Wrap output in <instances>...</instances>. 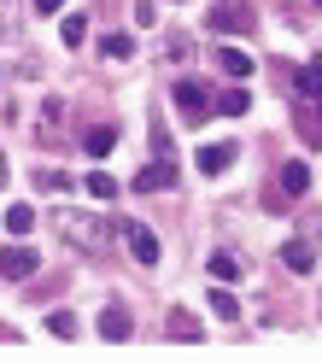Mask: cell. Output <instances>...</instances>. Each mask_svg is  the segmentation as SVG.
I'll return each instance as SVG.
<instances>
[{"label":"cell","instance_id":"cell-1","mask_svg":"<svg viewBox=\"0 0 322 363\" xmlns=\"http://www.w3.org/2000/svg\"><path fill=\"white\" fill-rule=\"evenodd\" d=\"M59 235L71 240L77 252L100 258V252H111V246L123 240V223H111V217H100V211H65V217H59Z\"/></svg>","mask_w":322,"mask_h":363},{"label":"cell","instance_id":"cell-2","mask_svg":"<svg viewBox=\"0 0 322 363\" xmlns=\"http://www.w3.org/2000/svg\"><path fill=\"white\" fill-rule=\"evenodd\" d=\"M217 35H246L258 30V12H252V0H211V18H205Z\"/></svg>","mask_w":322,"mask_h":363},{"label":"cell","instance_id":"cell-3","mask_svg":"<svg viewBox=\"0 0 322 363\" xmlns=\"http://www.w3.org/2000/svg\"><path fill=\"white\" fill-rule=\"evenodd\" d=\"M176 106H182V123H205V118H211V94H205L194 77L176 82Z\"/></svg>","mask_w":322,"mask_h":363},{"label":"cell","instance_id":"cell-4","mask_svg":"<svg viewBox=\"0 0 322 363\" xmlns=\"http://www.w3.org/2000/svg\"><path fill=\"white\" fill-rule=\"evenodd\" d=\"M123 240H129L135 264H158V258H165V246H158V235L147 229V223H123Z\"/></svg>","mask_w":322,"mask_h":363},{"label":"cell","instance_id":"cell-5","mask_svg":"<svg viewBox=\"0 0 322 363\" xmlns=\"http://www.w3.org/2000/svg\"><path fill=\"white\" fill-rule=\"evenodd\" d=\"M35 246H6V252H0V276H6V281H30L35 276Z\"/></svg>","mask_w":322,"mask_h":363},{"label":"cell","instance_id":"cell-6","mask_svg":"<svg viewBox=\"0 0 322 363\" xmlns=\"http://www.w3.org/2000/svg\"><path fill=\"white\" fill-rule=\"evenodd\" d=\"M165 188H176V158H152V164L135 176V194H165Z\"/></svg>","mask_w":322,"mask_h":363},{"label":"cell","instance_id":"cell-7","mask_svg":"<svg viewBox=\"0 0 322 363\" xmlns=\"http://www.w3.org/2000/svg\"><path fill=\"white\" fill-rule=\"evenodd\" d=\"M165 334H170V340H182V346H199V340H205L199 316H194V311H182V305H170V316H165Z\"/></svg>","mask_w":322,"mask_h":363},{"label":"cell","instance_id":"cell-8","mask_svg":"<svg viewBox=\"0 0 322 363\" xmlns=\"http://www.w3.org/2000/svg\"><path fill=\"white\" fill-rule=\"evenodd\" d=\"M235 158H240V147H235V141H217V147H199V158H194V164H199L205 176H223L228 164H235Z\"/></svg>","mask_w":322,"mask_h":363},{"label":"cell","instance_id":"cell-9","mask_svg":"<svg viewBox=\"0 0 322 363\" xmlns=\"http://www.w3.org/2000/svg\"><path fill=\"white\" fill-rule=\"evenodd\" d=\"M293 129H299V141L322 147V106H316V100H299V111H293Z\"/></svg>","mask_w":322,"mask_h":363},{"label":"cell","instance_id":"cell-10","mask_svg":"<svg viewBox=\"0 0 322 363\" xmlns=\"http://www.w3.org/2000/svg\"><path fill=\"white\" fill-rule=\"evenodd\" d=\"M129 334H135V316H129L123 305H106V311H100V340L118 346V340H129Z\"/></svg>","mask_w":322,"mask_h":363},{"label":"cell","instance_id":"cell-11","mask_svg":"<svg viewBox=\"0 0 322 363\" xmlns=\"http://www.w3.org/2000/svg\"><path fill=\"white\" fill-rule=\"evenodd\" d=\"M275 182H282V194H287V199H305V194H311V164H299V158H287Z\"/></svg>","mask_w":322,"mask_h":363},{"label":"cell","instance_id":"cell-12","mask_svg":"<svg viewBox=\"0 0 322 363\" xmlns=\"http://www.w3.org/2000/svg\"><path fill=\"white\" fill-rule=\"evenodd\" d=\"M293 88H299V100H316V106H322V53L293 77Z\"/></svg>","mask_w":322,"mask_h":363},{"label":"cell","instance_id":"cell-13","mask_svg":"<svg viewBox=\"0 0 322 363\" xmlns=\"http://www.w3.org/2000/svg\"><path fill=\"white\" fill-rule=\"evenodd\" d=\"M211 311H217V323H240V299L228 293V281H211Z\"/></svg>","mask_w":322,"mask_h":363},{"label":"cell","instance_id":"cell-14","mask_svg":"<svg viewBox=\"0 0 322 363\" xmlns=\"http://www.w3.org/2000/svg\"><path fill=\"white\" fill-rule=\"evenodd\" d=\"M82 147H88V158H106L111 147H118V129H111V123H94V129L82 135Z\"/></svg>","mask_w":322,"mask_h":363},{"label":"cell","instance_id":"cell-15","mask_svg":"<svg viewBox=\"0 0 322 363\" xmlns=\"http://www.w3.org/2000/svg\"><path fill=\"white\" fill-rule=\"evenodd\" d=\"M205 269H211V281H240V258L235 252H211V258H205Z\"/></svg>","mask_w":322,"mask_h":363},{"label":"cell","instance_id":"cell-16","mask_svg":"<svg viewBox=\"0 0 322 363\" xmlns=\"http://www.w3.org/2000/svg\"><path fill=\"white\" fill-rule=\"evenodd\" d=\"M217 71L235 77V82H246V77H252V59H246L240 48H223V53H217Z\"/></svg>","mask_w":322,"mask_h":363},{"label":"cell","instance_id":"cell-17","mask_svg":"<svg viewBox=\"0 0 322 363\" xmlns=\"http://www.w3.org/2000/svg\"><path fill=\"white\" fill-rule=\"evenodd\" d=\"M282 264L293 269V276H311V264H316V258H311V246H305V240H287V246H282Z\"/></svg>","mask_w":322,"mask_h":363},{"label":"cell","instance_id":"cell-18","mask_svg":"<svg viewBox=\"0 0 322 363\" xmlns=\"http://www.w3.org/2000/svg\"><path fill=\"white\" fill-rule=\"evenodd\" d=\"M82 188L94 194V199H118V176H111V170H88V182H82Z\"/></svg>","mask_w":322,"mask_h":363},{"label":"cell","instance_id":"cell-19","mask_svg":"<svg viewBox=\"0 0 322 363\" xmlns=\"http://www.w3.org/2000/svg\"><path fill=\"white\" fill-rule=\"evenodd\" d=\"M59 118H65V106H59V100L41 106V141H59V135H65V123H59Z\"/></svg>","mask_w":322,"mask_h":363},{"label":"cell","instance_id":"cell-20","mask_svg":"<svg viewBox=\"0 0 322 363\" xmlns=\"http://www.w3.org/2000/svg\"><path fill=\"white\" fill-rule=\"evenodd\" d=\"M59 41H65V48H82V41H88V18H82V12H71V18L59 24Z\"/></svg>","mask_w":322,"mask_h":363},{"label":"cell","instance_id":"cell-21","mask_svg":"<svg viewBox=\"0 0 322 363\" xmlns=\"http://www.w3.org/2000/svg\"><path fill=\"white\" fill-rule=\"evenodd\" d=\"M35 229V211L30 206H6V235H30Z\"/></svg>","mask_w":322,"mask_h":363},{"label":"cell","instance_id":"cell-22","mask_svg":"<svg viewBox=\"0 0 322 363\" xmlns=\"http://www.w3.org/2000/svg\"><path fill=\"white\" fill-rule=\"evenodd\" d=\"M246 106H252V100H246V88H228V94H217V111H223V118H240Z\"/></svg>","mask_w":322,"mask_h":363},{"label":"cell","instance_id":"cell-23","mask_svg":"<svg viewBox=\"0 0 322 363\" xmlns=\"http://www.w3.org/2000/svg\"><path fill=\"white\" fill-rule=\"evenodd\" d=\"M48 328H53L59 340H77V316H71V311H53V316H48Z\"/></svg>","mask_w":322,"mask_h":363},{"label":"cell","instance_id":"cell-24","mask_svg":"<svg viewBox=\"0 0 322 363\" xmlns=\"http://www.w3.org/2000/svg\"><path fill=\"white\" fill-rule=\"evenodd\" d=\"M106 59H135V41L129 35H106Z\"/></svg>","mask_w":322,"mask_h":363},{"label":"cell","instance_id":"cell-25","mask_svg":"<svg viewBox=\"0 0 322 363\" xmlns=\"http://www.w3.org/2000/svg\"><path fill=\"white\" fill-rule=\"evenodd\" d=\"M165 59H176V65L188 59V35H170V41H165Z\"/></svg>","mask_w":322,"mask_h":363},{"label":"cell","instance_id":"cell-26","mask_svg":"<svg viewBox=\"0 0 322 363\" xmlns=\"http://www.w3.org/2000/svg\"><path fill=\"white\" fill-rule=\"evenodd\" d=\"M18 18V0H0V24H12Z\"/></svg>","mask_w":322,"mask_h":363},{"label":"cell","instance_id":"cell-27","mask_svg":"<svg viewBox=\"0 0 322 363\" xmlns=\"http://www.w3.org/2000/svg\"><path fill=\"white\" fill-rule=\"evenodd\" d=\"M65 6V0H35V12H59Z\"/></svg>","mask_w":322,"mask_h":363},{"label":"cell","instance_id":"cell-28","mask_svg":"<svg viewBox=\"0 0 322 363\" xmlns=\"http://www.w3.org/2000/svg\"><path fill=\"white\" fill-rule=\"evenodd\" d=\"M6 176H12V170H6V152H0V188H6Z\"/></svg>","mask_w":322,"mask_h":363},{"label":"cell","instance_id":"cell-29","mask_svg":"<svg viewBox=\"0 0 322 363\" xmlns=\"http://www.w3.org/2000/svg\"><path fill=\"white\" fill-rule=\"evenodd\" d=\"M316 6H322V0H316Z\"/></svg>","mask_w":322,"mask_h":363}]
</instances>
